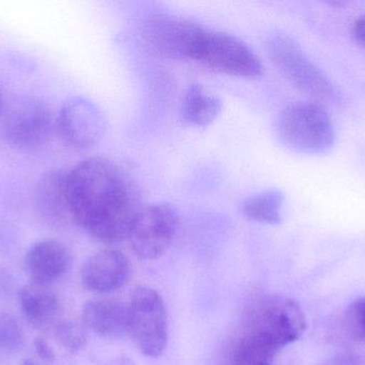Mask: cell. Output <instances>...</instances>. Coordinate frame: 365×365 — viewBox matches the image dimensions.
Masks as SVG:
<instances>
[{
  "label": "cell",
  "instance_id": "1",
  "mask_svg": "<svg viewBox=\"0 0 365 365\" xmlns=\"http://www.w3.org/2000/svg\"><path fill=\"white\" fill-rule=\"evenodd\" d=\"M71 218L103 244L128 239L145 207L138 180L121 161L92 156L66 174Z\"/></svg>",
  "mask_w": 365,
  "mask_h": 365
},
{
  "label": "cell",
  "instance_id": "2",
  "mask_svg": "<svg viewBox=\"0 0 365 365\" xmlns=\"http://www.w3.org/2000/svg\"><path fill=\"white\" fill-rule=\"evenodd\" d=\"M306 329V316L295 300L287 296L270 295L249 306L237 331L279 354L299 340Z\"/></svg>",
  "mask_w": 365,
  "mask_h": 365
},
{
  "label": "cell",
  "instance_id": "3",
  "mask_svg": "<svg viewBox=\"0 0 365 365\" xmlns=\"http://www.w3.org/2000/svg\"><path fill=\"white\" fill-rule=\"evenodd\" d=\"M268 57L283 77L314 102L339 103L341 94L299 43L285 34H274L266 41Z\"/></svg>",
  "mask_w": 365,
  "mask_h": 365
},
{
  "label": "cell",
  "instance_id": "4",
  "mask_svg": "<svg viewBox=\"0 0 365 365\" xmlns=\"http://www.w3.org/2000/svg\"><path fill=\"white\" fill-rule=\"evenodd\" d=\"M283 145L304 154H327L336 143V129L325 107L319 103L294 102L285 106L277 121Z\"/></svg>",
  "mask_w": 365,
  "mask_h": 365
},
{
  "label": "cell",
  "instance_id": "5",
  "mask_svg": "<svg viewBox=\"0 0 365 365\" xmlns=\"http://www.w3.org/2000/svg\"><path fill=\"white\" fill-rule=\"evenodd\" d=\"M192 60L210 70L240 79H259L264 73L261 59L246 42L216 30L205 29Z\"/></svg>",
  "mask_w": 365,
  "mask_h": 365
},
{
  "label": "cell",
  "instance_id": "6",
  "mask_svg": "<svg viewBox=\"0 0 365 365\" xmlns=\"http://www.w3.org/2000/svg\"><path fill=\"white\" fill-rule=\"evenodd\" d=\"M128 306V336L137 349L149 358L163 355L168 344V313L155 289L138 286Z\"/></svg>",
  "mask_w": 365,
  "mask_h": 365
},
{
  "label": "cell",
  "instance_id": "7",
  "mask_svg": "<svg viewBox=\"0 0 365 365\" xmlns=\"http://www.w3.org/2000/svg\"><path fill=\"white\" fill-rule=\"evenodd\" d=\"M180 224L179 211L171 204L145 206L128 234L130 249L137 257L145 261L160 259L175 241Z\"/></svg>",
  "mask_w": 365,
  "mask_h": 365
},
{
  "label": "cell",
  "instance_id": "8",
  "mask_svg": "<svg viewBox=\"0 0 365 365\" xmlns=\"http://www.w3.org/2000/svg\"><path fill=\"white\" fill-rule=\"evenodd\" d=\"M55 131L56 119L51 107L36 96L15 101L4 115V136L19 149H40L51 141Z\"/></svg>",
  "mask_w": 365,
  "mask_h": 365
},
{
  "label": "cell",
  "instance_id": "9",
  "mask_svg": "<svg viewBox=\"0 0 365 365\" xmlns=\"http://www.w3.org/2000/svg\"><path fill=\"white\" fill-rule=\"evenodd\" d=\"M205 28L197 21L173 13L151 15L143 27V36L150 49L167 59H192L195 47Z\"/></svg>",
  "mask_w": 365,
  "mask_h": 365
},
{
  "label": "cell",
  "instance_id": "10",
  "mask_svg": "<svg viewBox=\"0 0 365 365\" xmlns=\"http://www.w3.org/2000/svg\"><path fill=\"white\" fill-rule=\"evenodd\" d=\"M61 141L74 150H88L100 143L106 132V118L98 105L74 96L62 105L56 118Z\"/></svg>",
  "mask_w": 365,
  "mask_h": 365
},
{
  "label": "cell",
  "instance_id": "11",
  "mask_svg": "<svg viewBox=\"0 0 365 365\" xmlns=\"http://www.w3.org/2000/svg\"><path fill=\"white\" fill-rule=\"evenodd\" d=\"M132 265L118 250H103L88 257L81 269V282L90 293L107 295L130 282Z\"/></svg>",
  "mask_w": 365,
  "mask_h": 365
},
{
  "label": "cell",
  "instance_id": "12",
  "mask_svg": "<svg viewBox=\"0 0 365 365\" xmlns=\"http://www.w3.org/2000/svg\"><path fill=\"white\" fill-rule=\"evenodd\" d=\"M24 265L31 283L51 286L68 274L73 255L68 246L59 240H40L26 253Z\"/></svg>",
  "mask_w": 365,
  "mask_h": 365
},
{
  "label": "cell",
  "instance_id": "13",
  "mask_svg": "<svg viewBox=\"0 0 365 365\" xmlns=\"http://www.w3.org/2000/svg\"><path fill=\"white\" fill-rule=\"evenodd\" d=\"M81 323L101 338L120 340L128 336V306L113 298H94L83 304Z\"/></svg>",
  "mask_w": 365,
  "mask_h": 365
},
{
  "label": "cell",
  "instance_id": "14",
  "mask_svg": "<svg viewBox=\"0 0 365 365\" xmlns=\"http://www.w3.org/2000/svg\"><path fill=\"white\" fill-rule=\"evenodd\" d=\"M16 298L21 314L32 327L45 329L60 321L61 302L51 287L30 283L19 287Z\"/></svg>",
  "mask_w": 365,
  "mask_h": 365
},
{
  "label": "cell",
  "instance_id": "15",
  "mask_svg": "<svg viewBox=\"0 0 365 365\" xmlns=\"http://www.w3.org/2000/svg\"><path fill=\"white\" fill-rule=\"evenodd\" d=\"M66 174L62 169H51L42 176L36 186L38 214L45 223L53 226H59L72 219L66 192Z\"/></svg>",
  "mask_w": 365,
  "mask_h": 365
},
{
  "label": "cell",
  "instance_id": "16",
  "mask_svg": "<svg viewBox=\"0 0 365 365\" xmlns=\"http://www.w3.org/2000/svg\"><path fill=\"white\" fill-rule=\"evenodd\" d=\"M222 111V101L200 84H192L185 92L182 115L195 126H207L216 121Z\"/></svg>",
  "mask_w": 365,
  "mask_h": 365
},
{
  "label": "cell",
  "instance_id": "17",
  "mask_svg": "<svg viewBox=\"0 0 365 365\" xmlns=\"http://www.w3.org/2000/svg\"><path fill=\"white\" fill-rule=\"evenodd\" d=\"M278 354L236 330L221 353L220 365H272Z\"/></svg>",
  "mask_w": 365,
  "mask_h": 365
},
{
  "label": "cell",
  "instance_id": "18",
  "mask_svg": "<svg viewBox=\"0 0 365 365\" xmlns=\"http://www.w3.org/2000/svg\"><path fill=\"white\" fill-rule=\"evenodd\" d=\"M284 194L282 191L272 189L249 197L242 204V216L251 222L277 225L282 219Z\"/></svg>",
  "mask_w": 365,
  "mask_h": 365
},
{
  "label": "cell",
  "instance_id": "19",
  "mask_svg": "<svg viewBox=\"0 0 365 365\" xmlns=\"http://www.w3.org/2000/svg\"><path fill=\"white\" fill-rule=\"evenodd\" d=\"M25 332L19 319L0 310V356L9 357L19 353L25 343Z\"/></svg>",
  "mask_w": 365,
  "mask_h": 365
},
{
  "label": "cell",
  "instance_id": "20",
  "mask_svg": "<svg viewBox=\"0 0 365 365\" xmlns=\"http://www.w3.org/2000/svg\"><path fill=\"white\" fill-rule=\"evenodd\" d=\"M53 336L60 346L70 353H78L88 343V330L81 321L60 319L53 326Z\"/></svg>",
  "mask_w": 365,
  "mask_h": 365
},
{
  "label": "cell",
  "instance_id": "21",
  "mask_svg": "<svg viewBox=\"0 0 365 365\" xmlns=\"http://www.w3.org/2000/svg\"><path fill=\"white\" fill-rule=\"evenodd\" d=\"M343 327L351 340L365 343V297L349 304L343 316Z\"/></svg>",
  "mask_w": 365,
  "mask_h": 365
},
{
  "label": "cell",
  "instance_id": "22",
  "mask_svg": "<svg viewBox=\"0 0 365 365\" xmlns=\"http://www.w3.org/2000/svg\"><path fill=\"white\" fill-rule=\"evenodd\" d=\"M17 282L14 274L8 268L0 266V299H8L16 295Z\"/></svg>",
  "mask_w": 365,
  "mask_h": 365
},
{
  "label": "cell",
  "instance_id": "23",
  "mask_svg": "<svg viewBox=\"0 0 365 365\" xmlns=\"http://www.w3.org/2000/svg\"><path fill=\"white\" fill-rule=\"evenodd\" d=\"M34 349L36 356L42 361L47 362V364H53L55 361V351H53V347L48 344V342L45 339L40 338V336L34 339Z\"/></svg>",
  "mask_w": 365,
  "mask_h": 365
},
{
  "label": "cell",
  "instance_id": "24",
  "mask_svg": "<svg viewBox=\"0 0 365 365\" xmlns=\"http://www.w3.org/2000/svg\"><path fill=\"white\" fill-rule=\"evenodd\" d=\"M351 34L356 42L365 49V14L355 19L351 25Z\"/></svg>",
  "mask_w": 365,
  "mask_h": 365
},
{
  "label": "cell",
  "instance_id": "25",
  "mask_svg": "<svg viewBox=\"0 0 365 365\" xmlns=\"http://www.w3.org/2000/svg\"><path fill=\"white\" fill-rule=\"evenodd\" d=\"M19 365H43L41 364H38V362L34 361V360L29 359V358H24L23 360H21V364Z\"/></svg>",
  "mask_w": 365,
  "mask_h": 365
}]
</instances>
